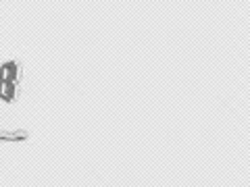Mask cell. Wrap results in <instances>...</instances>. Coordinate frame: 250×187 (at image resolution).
Instances as JSON below:
<instances>
[{"instance_id": "6da1fadb", "label": "cell", "mask_w": 250, "mask_h": 187, "mask_svg": "<svg viewBox=\"0 0 250 187\" xmlns=\"http://www.w3.org/2000/svg\"><path fill=\"white\" fill-rule=\"evenodd\" d=\"M0 79L17 83V79H19V65L17 62H6V65L0 67Z\"/></svg>"}, {"instance_id": "3957f363", "label": "cell", "mask_w": 250, "mask_h": 187, "mask_svg": "<svg viewBox=\"0 0 250 187\" xmlns=\"http://www.w3.org/2000/svg\"><path fill=\"white\" fill-rule=\"evenodd\" d=\"M27 133L25 131H4L0 129V142H19V139H25Z\"/></svg>"}, {"instance_id": "7a4b0ae2", "label": "cell", "mask_w": 250, "mask_h": 187, "mask_svg": "<svg viewBox=\"0 0 250 187\" xmlns=\"http://www.w3.org/2000/svg\"><path fill=\"white\" fill-rule=\"evenodd\" d=\"M15 96H17V83L0 79V98L6 100V102H11Z\"/></svg>"}]
</instances>
